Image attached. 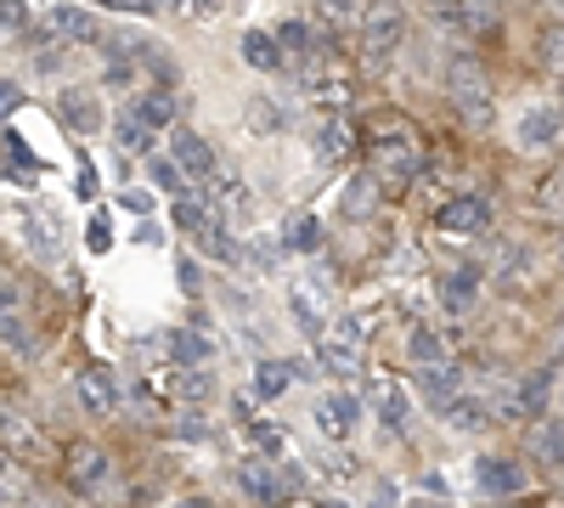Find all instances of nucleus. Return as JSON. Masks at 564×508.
Segmentation results:
<instances>
[{
    "label": "nucleus",
    "mask_w": 564,
    "mask_h": 508,
    "mask_svg": "<svg viewBox=\"0 0 564 508\" xmlns=\"http://www.w3.org/2000/svg\"><path fill=\"white\" fill-rule=\"evenodd\" d=\"M322 238H327V226L316 215H294L289 226H282V249H294V255H316Z\"/></svg>",
    "instance_id": "28"
},
{
    "label": "nucleus",
    "mask_w": 564,
    "mask_h": 508,
    "mask_svg": "<svg viewBox=\"0 0 564 508\" xmlns=\"http://www.w3.org/2000/svg\"><path fill=\"white\" fill-rule=\"evenodd\" d=\"M289 311H294V322H300V328H305L311 339H316V334L327 328V322H322V305H316V300H311L305 289H294V294H289Z\"/></svg>",
    "instance_id": "39"
},
{
    "label": "nucleus",
    "mask_w": 564,
    "mask_h": 508,
    "mask_svg": "<svg viewBox=\"0 0 564 508\" xmlns=\"http://www.w3.org/2000/svg\"><path fill=\"white\" fill-rule=\"evenodd\" d=\"M542 198H547V209H553V215H564V170H558V175L547 181V187H542Z\"/></svg>",
    "instance_id": "50"
},
{
    "label": "nucleus",
    "mask_w": 564,
    "mask_h": 508,
    "mask_svg": "<svg viewBox=\"0 0 564 508\" xmlns=\"http://www.w3.org/2000/svg\"><path fill=\"white\" fill-rule=\"evenodd\" d=\"M108 57H124V63H135L141 74H153V79H164L170 85V74H175V57H170V45H159L153 34H135V29H113L108 40Z\"/></svg>",
    "instance_id": "4"
},
{
    "label": "nucleus",
    "mask_w": 564,
    "mask_h": 508,
    "mask_svg": "<svg viewBox=\"0 0 564 508\" xmlns=\"http://www.w3.org/2000/svg\"><path fill=\"white\" fill-rule=\"evenodd\" d=\"M170 164L181 175H193V181H215V148L186 125H170Z\"/></svg>",
    "instance_id": "9"
},
{
    "label": "nucleus",
    "mask_w": 564,
    "mask_h": 508,
    "mask_svg": "<svg viewBox=\"0 0 564 508\" xmlns=\"http://www.w3.org/2000/svg\"><path fill=\"white\" fill-rule=\"evenodd\" d=\"M12 102H18V85H7V79H0V119L12 114Z\"/></svg>",
    "instance_id": "53"
},
{
    "label": "nucleus",
    "mask_w": 564,
    "mask_h": 508,
    "mask_svg": "<svg viewBox=\"0 0 564 508\" xmlns=\"http://www.w3.org/2000/svg\"><path fill=\"white\" fill-rule=\"evenodd\" d=\"M124 209H135V215H148V209H153V198H148V193H124Z\"/></svg>",
    "instance_id": "54"
},
{
    "label": "nucleus",
    "mask_w": 564,
    "mask_h": 508,
    "mask_svg": "<svg viewBox=\"0 0 564 508\" xmlns=\"http://www.w3.org/2000/svg\"><path fill=\"white\" fill-rule=\"evenodd\" d=\"M113 148L130 153V159H141V153H153V130L124 114V119H113Z\"/></svg>",
    "instance_id": "31"
},
{
    "label": "nucleus",
    "mask_w": 564,
    "mask_h": 508,
    "mask_svg": "<svg viewBox=\"0 0 564 508\" xmlns=\"http://www.w3.org/2000/svg\"><path fill=\"white\" fill-rule=\"evenodd\" d=\"M406 508H452V502H446V497H423V491H417V497H406Z\"/></svg>",
    "instance_id": "55"
},
{
    "label": "nucleus",
    "mask_w": 564,
    "mask_h": 508,
    "mask_svg": "<svg viewBox=\"0 0 564 508\" xmlns=\"http://www.w3.org/2000/svg\"><path fill=\"white\" fill-rule=\"evenodd\" d=\"M209 204H215V215H220L226 226L254 215V193H249L243 175H220V170H215V198H209Z\"/></svg>",
    "instance_id": "17"
},
{
    "label": "nucleus",
    "mask_w": 564,
    "mask_h": 508,
    "mask_svg": "<svg viewBox=\"0 0 564 508\" xmlns=\"http://www.w3.org/2000/svg\"><path fill=\"white\" fill-rule=\"evenodd\" d=\"M520 153H553L558 142H564V108L558 102H536V108H525L520 114Z\"/></svg>",
    "instance_id": "7"
},
{
    "label": "nucleus",
    "mask_w": 564,
    "mask_h": 508,
    "mask_svg": "<svg viewBox=\"0 0 564 508\" xmlns=\"http://www.w3.org/2000/svg\"><path fill=\"white\" fill-rule=\"evenodd\" d=\"M536 7H542L547 18H558V23H564V0H536Z\"/></svg>",
    "instance_id": "56"
},
{
    "label": "nucleus",
    "mask_w": 564,
    "mask_h": 508,
    "mask_svg": "<svg viewBox=\"0 0 564 508\" xmlns=\"http://www.w3.org/2000/svg\"><path fill=\"white\" fill-rule=\"evenodd\" d=\"M372 412H379V424L390 435H406L412 430V396H406V385L401 379H379V385H372Z\"/></svg>",
    "instance_id": "13"
},
{
    "label": "nucleus",
    "mask_w": 564,
    "mask_h": 508,
    "mask_svg": "<svg viewBox=\"0 0 564 508\" xmlns=\"http://www.w3.org/2000/svg\"><path fill=\"white\" fill-rule=\"evenodd\" d=\"M12 311H23V283L0 271V316H12Z\"/></svg>",
    "instance_id": "45"
},
{
    "label": "nucleus",
    "mask_w": 564,
    "mask_h": 508,
    "mask_svg": "<svg viewBox=\"0 0 564 508\" xmlns=\"http://www.w3.org/2000/svg\"><path fill=\"white\" fill-rule=\"evenodd\" d=\"M441 412H446V424H452V430H463V435H468V430H491V401H486V396L457 390Z\"/></svg>",
    "instance_id": "23"
},
{
    "label": "nucleus",
    "mask_w": 564,
    "mask_h": 508,
    "mask_svg": "<svg viewBox=\"0 0 564 508\" xmlns=\"http://www.w3.org/2000/svg\"><path fill=\"white\" fill-rule=\"evenodd\" d=\"M57 119H63V130H74V136H97V130H108V119H102V108H97V97L90 90H63V102H57Z\"/></svg>",
    "instance_id": "15"
},
{
    "label": "nucleus",
    "mask_w": 564,
    "mask_h": 508,
    "mask_svg": "<svg viewBox=\"0 0 564 508\" xmlns=\"http://www.w3.org/2000/svg\"><path fill=\"white\" fill-rule=\"evenodd\" d=\"M542 63H547L553 74H564V23H558V18L542 29Z\"/></svg>",
    "instance_id": "40"
},
{
    "label": "nucleus",
    "mask_w": 564,
    "mask_h": 508,
    "mask_svg": "<svg viewBox=\"0 0 564 508\" xmlns=\"http://www.w3.org/2000/svg\"><path fill=\"white\" fill-rule=\"evenodd\" d=\"M130 119H141L153 136L175 125V97H170V85H141L135 97H130Z\"/></svg>",
    "instance_id": "16"
},
{
    "label": "nucleus",
    "mask_w": 564,
    "mask_h": 508,
    "mask_svg": "<svg viewBox=\"0 0 564 508\" xmlns=\"http://www.w3.org/2000/svg\"><path fill=\"white\" fill-rule=\"evenodd\" d=\"M159 12H186V0H153Z\"/></svg>",
    "instance_id": "58"
},
{
    "label": "nucleus",
    "mask_w": 564,
    "mask_h": 508,
    "mask_svg": "<svg viewBox=\"0 0 564 508\" xmlns=\"http://www.w3.org/2000/svg\"><path fill=\"white\" fill-rule=\"evenodd\" d=\"M294 379H305V361H260V374H254V390H249V396L271 401V396L289 390Z\"/></svg>",
    "instance_id": "26"
},
{
    "label": "nucleus",
    "mask_w": 564,
    "mask_h": 508,
    "mask_svg": "<svg viewBox=\"0 0 564 508\" xmlns=\"http://www.w3.org/2000/svg\"><path fill=\"white\" fill-rule=\"evenodd\" d=\"M85 238H90V249H97V255H102V249H113V244H108V238H113V233H108V215H90Z\"/></svg>",
    "instance_id": "47"
},
{
    "label": "nucleus",
    "mask_w": 564,
    "mask_h": 508,
    "mask_svg": "<svg viewBox=\"0 0 564 508\" xmlns=\"http://www.w3.org/2000/svg\"><path fill=\"white\" fill-rule=\"evenodd\" d=\"M276 45H282V57H289V52L300 57V52H305V45H311V29H305L300 18H289V23H282V29H276Z\"/></svg>",
    "instance_id": "42"
},
{
    "label": "nucleus",
    "mask_w": 564,
    "mask_h": 508,
    "mask_svg": "<svg viewBox=\"0 0 564 508\" xmlns=\"http://www.w3.org/2000/svg\"><path fill=\"white\" fill-rule=\"evenodd\" d=\"M135 74H141L135 63H124V57H108V85H119V90H130V85H135Z\"/></svg>",
    "instance_id": "46"
},
{
    "label": "nucleus",
    "mask_w": 564,
    "mask_h": 508,
    "mask_svg": "<svg viewBox=\"0 0 564 508\" xmlns=\"http://www.w3.org/2000/svg\"><path fill=\"white\" fill-rule=\"evenodd\" d=\"M170 356L181 367H209L215 361V339L198 334V328H170Z\"/></svg>",
    "instance_id": "25"
},
{
    "label": "nucleus",
    "mask_w": 564,
    "mask_h": 508,
    "mask_svg": "<svg viewBox=\"0 0 564 508\" xmlns=\"http://www.w3.org/2000/svg\"><path fill=\"white\" fill-rule=\"evenodd\" d=\"M79 401L97 412V419H113V412L124 407V385L113 379V367H85L79 374Z\"/></svg>",
    "instance_id": "12"
},
{
    "label": "nucleus",
    "mask_w": 564,
    "mask_h": 508,
    "mask_svg": "<svg viewBox=\"0 0 564 508\" xmlns=\"http://www.w3.org/2000/svg\"><path fill=\"white\" fill-rule=\"evenodd\" d=\"M367 12V0H316V18L327 23V29H345V23H356Z\"/></svg>",
    "instance_id": "37"
},
{
    "label": "nucleus",
    "mask_w": 564,
    "mask_h": 508,
    "mask_svg": "<svg viewBox=\"0 0 564 508\" xmlns=\"http://www.w3.org/2000/svg\"><path fill=\"white\" fill-rule=\"evenodd\" d=\"M531 486V475L513 457H475V491L486 497H520Z\"/></svg>",
    "instance_id": "11"
},
{
    "label": "nucleus",
    "mask_w": 564,
    "mask_h": 508,
    "mask_svg": "<svg viewBox=\"0 0 564 508\" xmlns=\"http://www.w3.org/2000/svg\"><path fill=\"white\" fill-rule=\"evenodd\" d=\"M417 170V142L406 130H390V142L379 136V159H372V175L379 181H406Z\"/></svg>",
    "instance_id": "14"
},
{
    "label": "nucleus",
    "mask_w": 564,
    "mask_h": 508,
    "mask_svg": "<svg viewBox=\"0 0 564 508\" xmlns=\"http://www.w3.org/2000/svg\"><path fill=\"white\" fill-rule=\"evenodd\" d=\"M209 215H215V204H209L204 193H181V198H175V226H186V233H198Z\"/></svg>",
    "instance_id": "35"
},
{
    "label": "nucleus",
    "mask_w": 564,
    "mask_h": 508,
    "mask_svg": "<svg viewBox=\"0 0 564 508\" xmlns=\"http://www.w3.org/2000/svg\"><path fill=\"white\" fill-rule=\"evenodd\" d=\"M311 419H316V430H322L327 441H350L356 424H361V401H356L350 390H322L316 407H311Z\"/></svg>",
    "instance_id": "8"
},
{
    "label": "nucleus",
    "mask_w": 564,
    "mask_h": 508,
    "mask_svg": "<svg viewBox=\"0 0 564 508\" xmlns=\"http://www.w3.org/2000/svg\"><path fill=\"white\" fill-rule=\"evenodd\" d=\"M249 125H254V130H282V125H289V114H276L271 97H254V102H249Z\"/></svg>",
    "instance_id": "41"
},
{
    "label": "nucleus",
    "mask_w": 564,
    "mask_h": 508,
    "mask_svg": "<svg viewBox=\"0 0 564 508\" xmlns=\"http://www.w3.org/2000/svg\"><path fill=\"white\" fill-rule=\"evenodd\" d=\"M558 260H564V244H558Z\"/></svg>",
    "instance_id": "61"
},
{
    "label": "nucleus",
    "mask_w": 564,
    "mask_h": 508,
    "mask_svg": "<svg viewBox=\"0 0 564 508\" xmlns=\"http://www.w3.org/2000/svg\"><path fill=\"white\" fill-rule=\"evenodd\" d=\"M558 361H564V339H558Z\"/></svg>",
    "instance_id": "60"
},
{
    "label": "nucleus",
    "mask_w": 564,
    "mask_h": 508,
    "mask_svg": "<svg viewBox=\"0 0 564 508\" xmlns=\"http://www.w3.org/2000/svg\"><path fill=\"white\" fill-rule=\"evenodd\" d=\"M170 508H209L204 497H181V502H170Z\"/></svg>",
    "instance_id": "59"
},
{
    "label": "nucleus",
    "mask_w": 564,
    "mask_h": 508,
    "mask_svg": "<svg viewBox=\"0 0 564 508\" xmlns=\"http://www.w3.org/2000/svg\"><path fill=\"white\" fill-rule=\"evenodd\" d=\"M0 345L18 350V356H29V350H34V334H29V316H23V311L0 316Z\"/></svg>",
    "instance_id": "36"
},
{
    "label": "nucleus",
    "mask_w": 564,
    "mask_h": 508,
    "mask_svg": "<svg viewBox=\"0 0 564 508\" xmlns=\"http://www.w3.org/2000/svg\"><path fill=\"white\" fill-rule=\"evenodd\" d=\"M294 74H300V90L311 102H322V108H345L350 102V74H345V63L327 52V45H305V52L294 57Z\"/></svg>",
    "instance_id": "2"
},
{
    "label": "nucleus",
    "mask_w": 564,
    "mask_h": 508,
    "mask_svg": "<svg viewBox=\"0 0 564 508\" xmlns=\"http://www.w3.org/2000/svg\"><path fill=\"white\" fill-rule=\"evenodd\" d=\"M417 390H423V401H430V407H446L463 390V374H457L452 361H423L417 367Z\"/></svg>",
    "instance_id": "19"
},
{
    "label": "nucleus",
    "mask_w": 564,
    "mask_h": 508,
    "mask_svg": "<svg viewBox=\"0 0 564 508\" xmlns=\"http://www.w3.org/2000/svg\"><path fill=\"white\" fill-rule=\"evenodd\" d=\"M0 23H7V29H29V7H18V0H0Z\"/></svg>",
    "instance_id": "49"
},
{
    "label": "nucleus",
    "mask_w": 564,
    "mask_h": 508,
    "mask_svg": "<svg viewBox=\"0 0 564 508\" xmlns=\"http://www.w3.org/2000/svg\"><path fill=\"white\" fill-rule=\"evenodd\" d=\"M175 277H181V289H186V294H204V289H198V260H181Z\"/></svg>",
    "instance_id": "52"
},
{
    "label": "nucleus",
    "mask_w": 564,
    "mask_h": 508,
    "mask_svg": "<svg viewBox=\"0 0 564 508\" xmlns=\"http://www.w3.org/2000/svg\"><path fill=\"white\" fill-rule=\"evenodd\" d=\"M356 23H361V40H356L361 68H384L406 40V7L401 0H367V12Z\"/></svg>",
    "instance_id": "1"
},
{
    "label": "nucleus",
    "mask_w": 564,
    "mask_h": 508,
    "mask_svg": "<svg viewBox=\"0 0 564 508\" xmlns=\"http://www.w3.org/2000/svg\"><path fill=\"white\" fill-rule=\"evenodd\" d=\"M435 226L441 233H486L491 226V198H480V193H457V198H446L441 204V215H435Z\"/></svg>",
    "instance_id": "10"
},
{
    "label": "nucleus",
    "mask_w": 564,
    "mask_h": 508,
    "mask_svg": "<svg viewBox=\"0 0 564 508\" xmlns=\"http://www.w3.org/2000/svg\"><path fill=\"white\" fill-rule=\"evenodd\" d=\"M68 486L85 497H108L113 491V457L97 441H74L68 446Z\"/></svg>",
    "instance_id": "6"
},
{
    "label": "nucleus",
    "mask_w": 564,
    "mask_h": 508,
    "mask_svg": "<svg viewBox=\"0 0 564 508\" xmlns=\"http://www.w3.org/2000/svg\"><path fill=\"white\" fill-rule=\"evenodd\" d=\"M34 486H29V469H23V457L0 446V502H23Z\"/></svg>",
    "instance_id": "29"
},
{
    "label": "nucleus",
    "mask_w": 564,
    "mask_h": 508,
    "mask_svg": "<svg viewBox=\"0 0 564 508\" xmlns=\"http://www.w3.org/2000/svg\"><path fill=\"white\" fill-rule=\"evenodd\" d=\"M0 508H7V502H0Z\"/></svg>",
    "instance_id": "62"
},
{
    "label": "nucleus",
    "mask_w": 564,
    "mask_h": 508,
    "mask_svg": "<svg viewBox=\"0 0 564 508\" xmlns=\"http://www.w3.org/2000/svg\"><path fill=\"white\" fill-rule=\"evenodd\" d=\"M52 34L57 40H74V45H97L102 40L97 18H90L85 7H68V0H57V7H52Z\"/></svg>",
    "instance_id": "18"
},
{
    "label": "nucleus",
    "mask_w": 564,
    "mask_h": 508,
    "mask_svg": "<svg viewBox=\"0 0 564 508\" xmlns=\"http://www.w3.org/2000/svg\"><path fill=\"white\" fill-rule=\"evenodd\" d=\"M102 7H113V12H130V18H148V12H159L153 0H102Z\"/></svg>",
    "instance_id": "51"
},
{
    "label": "nucleus",
    "mask_w": 564,
    "mask_h": 508,
    "mask_svg": "<svg viewBox=\"0 0 564 508\" xmlns=\"http://www.w3.org/2000/svg\"><path fill=\"white\" fill-rule=\"evenodd\" d=\"M175 435H181V441H209V419H204V412H181Z\"/></svg>",
    "instance_id": "44"
},
{
    "label": "nucleus",
    "mask_w": 564,
    "mask_h": 508,
    "mask_svg": "<svg viewBox=\"0 0 564 508\" xmlns=\"http://www.w3.org/2000/svg\"><path fill=\"white\" fill-rule=\"evenodd\" d=\"M148 170H153V187H164V193H181V181H186V175H181L170 159H148Z\"/></svg>",
    "instance_id": "43"
},
{
    "label": "nucleus",
    "mask_w": 564,
    "mask_h": 508,
    "mask_svg": "<svg viewBox=\"0 0 564 508\" xmlns=\"http://www.w3.org/2000/svg\"><path fill=\"white\" fill-rule=\"evenodd\" d=\"M238 52H243V63H249V68H260V74H276V68H289V57H282L276 34H265V29H243Z\"/></svg>",
    "instance_id": "21"
},
{
    "label": "nucleus",
    "mask_w": 564,
    "mask_h": 508,
    "mask_svg": "<svg viewBox=\"0 0 564 508\" xmlns=\"http://www.w3.org/2000/svg\"><path fill=\"white\" fill-rule=\"evenodd\" d=\"M226 7H231V0H186V12H193L198 23H215Z\"/></svg>",
    "instance_id": "48"
},
{
    "label": "nucleus",
    "mask_w": 564,
    "mask_h": 508,
    "mask_svg": "<svg viewBox=\"0 0 564 508\" xmlns=\"http://www.w3.org/2000/svg\"><path fill=\"white\" fill-rule=\"evenodd\" d=\"M441 305L452 311V316H468L480 305V271L475 266H463V271H452L446 283H441Z\"/></svg>",
    "instance_id": "22"
},
{
    "label": "nucleus",
    "mask_w": 564,
    "mask_h": 508,
    "mask_svg": "<svg viewBox=\"0 0 564 508\" xmlns=\"http://www.w3.org/2000/svg\"><path fill=\"white\" fill-rule=\"evenodd\" d=\"M452 102H457V114L475 125V130H491L497 108H491V90H486L475 57H457V63H452Z\"/></svg>",
    "instance_id": "5"
},
{
    "label": "nucleus",
    "mask_w": 564,
    "mask_h": 508,
    "mask_svg": "<svg viewBox=\"0 0 564 508\" xmlns=\"http://www.w3.org/2000/svg\"><path fill=\"white\" fill-rule=\"evenodd\" d=\"M254 271H276V260H282V238H271V233H249V249H238Z\"/></svg>",
    "instance_id": "34"
},
{
    "label": "nucleus",
    "mask_w": 564,
    "mask_h": 508,
    "mask_svg": "<svg viewBox=\"0 0 564 508\" xmlns=\"http://www.w3.org/2000/svg\"><path fill=\"white\" fill-rule=\"evenodd\" d=\"M372 508H395V497H390V486H379V491H372Z\"/></svg>",
    "instance_id": "57"
},
{
    "label": "nucleus",
    "mask_w": 564,
    "mask_h": 508,
    "mask_svg": "<svg viewBox=\"0 0 564 508\" xmlns=\"http://www.w3.org/2000/svg\"><path fill=\"white\" fill-rule=\"evenodd\" d=\"M356 153V130L334 114V119H322V130H316V159L322 164H345Z\"/></svg>",
    "instance_id": "24"
},
{
    "label": "nucleus",
    "mask_w": 564,
    "mask_h": 508,
    "mask_svg": "<svg viewBox=\"0 0 564 508\" xmlns=\"http://www.w3.org/2000/svg\"><path fill=\"white\" fill-rule=\"evenodd\" d=\"M243 430H249V441H254V452H260V457H282V452H289L282 430H276V424H265V419H249Z\"/></svg>",
    "instance_id": "38"
},
{
    "label": "nucleus",
    "mask_w": 564,
    "mask_h": 508,
    "mask_svg": "<svg viewBox=\"0 0 564 508\" xmlns=\"http://www.w3.org/2000/svg\"><path fill=\"white\" fill-rule=\"evenodd\" d=\"M536 457L553 469H564V419H542L536 424Z\"/></svg>",
    "instance_id": "33"
},
{
    "label": "nucleus",
    "mask_w": 564,
    "mask_h": 508,
    "mask_svg": "<svg viewBox=\"0 0 564 508\" xmlns=\"http://www.w3.org/2000/svg\"><path fill=\"white\" fill-rule=\"evenodd\" d=\"M372 193H379V175H356L350 187H345V215H350V220H367L372 204H379Z\"/></svg>",
    "instance_id": "32"
},
{
    "label": "nucleus",
    "mask_w": 564,
    "mask_h": 508,
    "mask_svg": "<svg viewBox=\"0 0 564 508\" xmlns=\"http://www.w3.org/2000/svg\"><path fill=\"white\" fill-rule=\"evenodd\" d=\"M193 238H198V255H204V260H220V266H238V260H243V255H238V238H231V226H226L220 215H209Z\"/></svg>",
    "instance_id": "20"
},
{
    "label": "nucleus",
    "mask_w": 564,
    "mask_h": 508,
    "mask_svg": "<svg viewBox=\"0 0 564 508\" xmlns=\"http://www.w3.org/2000/svg\"><path fill=\"white\" fill-rule=\"evenodd\" d=\"M406 356L423 367V361H446V334L430 328V322H417V328L406 334Z\"/></svg>",
    "instance_id": "30"
},
{
    "label": "nucleus",
    "mask_w": 564,
    "mask_h": 508,
    "mask_svg": "<svg viewBox=\"0 0 564 508\" xmlns=\"http://www.w3.org/2000/svg\"><path fill=\"white\" fill-rule=\"evenodd\" d=\"M367 322L361 316H339V322H327V328L316 334V361H322V374H334V379H356L361 374V356H367Z\"/></svg>",
    "instance_id": "3"
},
{
    "label": "nucleus",
    "mask_w": 564,
    "mask_h": 508,
    "mask_svg": "<svg viewBox=\"0 0 564 508\" xmlns=\"http://www.w3.org/2000/svg\"><path fill=\"white\" fill-rule=\"evenodd\" d=\"M0 446L7 452H40V430L23 419V412H12V407H0Z\"/></svg>",
    "instance_id": "27"
}]
</instances>
